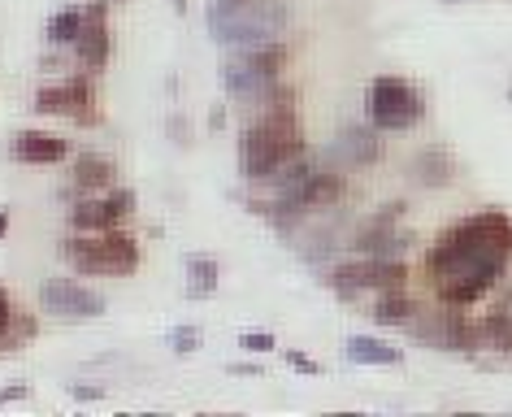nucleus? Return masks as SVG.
<instances>
[{"label": "nucleus", "mask_w": 512, "mask_h": 417, "mask_svg": "<svg viewBox=\"0 0 512 417\" xmlns=\"http://www.w3.org/2000/svg\"><path fill=\"white\" fill-rule=\"evenodd\" d=\"M508 265H512V213L478 209L434 235V244L421 257V274H426L434 305L473 309L482 296H491L499 287Z\"/></svg>", "instance_id": "obj_1"}, {"label": "nucleus", "mask_w": 512, "mask_h": 417, "mask_svg": "<svg viewBox=\"0 0 512 417\" xmlns=\"http://www.w3.org/2000/svg\"><path fill=\"white\" fill-rule=\"evenodd\" d=\"M304 153H309V139H304V122L296 109H261V113H252L239 131L243 183L261 187L265 179H274L278 170L291 166V161Z\"/></svg>", "instance_id": "obj_2"}, {"label": "nucleus", "mask_w": 512, "mask_h": 417, "mask_svg": "<svg viewBox=\"0 0 512 417\" xmlns=\"http://www.w3.org/2000/svg\"><path fill=\"white\" fill-rule=\"evenodd\" d=\"M61 261L79 278H131L144 265V248L131 231L113 226V231H92L79 235L70 231L61 239Z\"/></svg>", "instance_id": "obj_3"}, {"label": "nucleus", "mask_w": 512, "mask_h": 417, "mask_svg": "<svg viewBox=\"0 0 512 417\" xmlns=\"http://www.w3.org/2000/svg\"><path fill=\"white\" fill-rule=\"evenodd\" d=\"M287 5L283 0H217L209 9V27L217 44L252 48L265 40H278L287 31Z\"/></svg>", "instance_id": "obj_4"}, {"label": "nucleus", "mask_w": 512, "mask_h": 417, "mask_svg": "<svg viewBox=\"0 0 512 417\" xmlns=\"http://www.w3.org/2000/svg\"><path fill=\"white\" fill-rule=\"evenodd\" d=\"M426 96L417 83H408L404 74H378L365 92V118L378 126L382 135H404L413 126L426 122Z\"/></svg>", "instance_id": "obj_5"}, {"label": "nucleus", "mask_w": 512, "mask_h": 417, "mask_svg": "<svg viewBox=\"0 0 512 417\" xmlns=\"http://www.w3.org/2000/svg\"><path fill=\"white\" fill-rule=\"evenodd\" d=\"M92 79L96 74L74 70L57 83H40L35 96H31V109L40 113V118H66L74 126H83V131H96V126L105 122V109H100V96H96Z\"/></svg>", "instance_id": "obj_6"}, {"label": "nucleus", "mask_w": 512, "mask_h": 417, "mask_svg": "<svg viewBox=\"0 0 512 417\" xmlns=\"http://www.w3.org/2000/svg\"><path fill=\"white\" fill-rule=\"evenodd\" d=\"M417 344H430L439 352H452V357H478L482 352V326L469 318L465 309H447V305H434V309H417V318L404 326Z\"/></svg>", "instance_id": "obj_7"}, {"label": "nucleus", "mask_w": 512, "mask_h": 417, "mask_svg": "<svg viewBox=\"0 0 512 417\" xmlns=\"http://www.w3.org/2000/svg\"><path fill=\"white\" fill-rule=\"evenodd\" d=\"M339 300H356L365 292H391V287H408V261L404 257H356L330 270L326 278Z\"/></svg>", "instance_id": "obj_8"}, {"label": "nucleus", "mask_w": 512, "mask_h": 417, "mask_svg": "<svg viewBox=\"0 0 512 417\" xmlns=\"http://www.w3.org/2000/svg\"><path fill=\"white\" fill-rule=\"evenodd\" d=\"M40 313L57 322H92L109 313V300L96 287L79 283V278H44L40 283Z\"/></svg>", "instance_id": "obj_9"}, {"label": "nucleus", "mask_w": 512, "mask_h": 417, "mask_svg": "<svg viewBox=\"0 0 512 417\" xmlns=\"http://www.w3.org/2000/svg\"><path fill=\"white\" fill-rule=\"evenodd\" d=\"M135 209H139V196L131 192V187H109V192H100V196L74 200V205L66 209V222H70V231L92 235V231H113V226H126L135 218Z\"/></svg>", "instance_id": "obj_10"}, {"label": "nucleus", "mask_w": 512, "mask_h": 417, "mask_svg": "<svg viewBox=\"0 0 512 417\" xmlns=\"http://www.w3.org/2000/svg\"><path fill=\"white\" fill-rule=\"evenodd\" d=\"M113 57V31H109V0H92L83 5V31L74 40V61L87 74H105Z\"/></svg>", "instance_id": "obj_11"}, {"label": "nucleus", "mask_w": 512, "mask_h": 417, "mask_svg": "<svg viewBox=\"0 0 512 417\" xmlns=\"http://www.w3.org/2000/svg\"><path fill=\"white\" fill-rule=\"evenodd\" d=\"M109 187H118V166H113V157L96 153V148H83V153L70 161V183L61 187V200L74 205V200L100 196V192H109Z\"/></svg>", "instance_id": "obj_12"}, {"label": "nucleus", "mask_w": 512, "mask_h": 417, "mask_svg": "<svg viewBox=\"0 0 512 417\" xmlns=\"http://www.w3.org/2000/svg\"><path fill=\"white\" fill-rule=\"evenodd\" d=\"M326 157L335 161V166H343L348 174L352 170H369V166H378V161L387 157V139H382L378 126H343Z\"/></svg>", "instance_id": "obj_13"}, {"label": "nucleus", "mask_w": 512, "mask_h": 417, "mask_svg": "<svg viewBox=\"0 0 512 417\" xmlns=\"http://www.w3.org/2000/svg\"><path fill=\"white\" fill-rule=\"evenodd\" d=\"M70 153V139L61 131H48V126H27L9 139V157L22 166H61V161H70Z\"/></svg>", "instance_id": "obj_14"}, {"label": "nucleus", "mask_w": 512, "mask_h": 417, "mask_svg": "<svg viewBox=\"0 0 512 417\" xmlns=\"http://www.w3.org/2000/svg\"><path fill=\"white\" fill-rule=\"evenodd\" d=\"M456 174H460V166H456V157L447 153L443 144H426L413 161H408V179H413L417 187H426V192H443V187H452Z\"/></svg>", "instance_id": "obj_15"}, {"label": "nucleus", "mask_w": 512, "mask_h": 417, "mask_svg": "<svg viewBox=\"0 0 512 417\" xmlns=\"http://www.w3.org/2000/svg\"><path fill=\"white\" fill-rule=\"evenodd\" d=\"M235 57L252 74H261V79H287V70H291V48H287V40H265V44L239 48Z\"/></svg>", "instance_id": "obj_16"}, {"label": "nucleus", "mask_w": 512, "mask_h": 417, "mask_svg": "<svg viewBox=\"0 0 512 417\" xmlns=\"http://www.w3.org/2000/svg\"><path fill=\"white\" fill-rule=\"evenodd\" d=\"M417 309L421 305L408 296V287H391V292H374V309H369V313H374L378 326H400V331H404V326L417 318Z\"/></svg>", "instance_id": "obj_17"}, {"label": "nucleus", "mask_w": 512, "mask_h": 417, "mask_svg": "<svg viewBox=\"0 0 512 417\" xmlns=\"http://www.w3.org/2000/svg\"><path fill=\"white\" fill-rule=\"evenodd\" d=\"M343 352H348V361H356V365H400L404 361V348L387 344V339H374V335H352Z\"/></svg>", "instance_id": "obj_18"}, {"label": "nucleus", "mask_w": 512, "mask_h": 417, "mask_svg": "<svg viewBox=\"0 0 512 417\" xmlns=\"http://www.w3.org/2000/svg\"><path fill=\"white\" fill-rule=\"evenodd\" d=\"M183 274H187V300H204L217 292V283H222V265L213 257H187L183 261Z\"/></svg>", "instance_id": "obj_19"}, {"label": "nucleus", "mask_w": 512, "mask_h": 417, "mask_svg": "<svg viewBox=\"0 0 512 417\" xmlns=\"http://www.w3.org/2000/svg\"><path fill=\"white\" fill-rule=\"evenodd\" d=\"M482 326V348L499 352V357H512V309H491L486 318H478Z\"/></svg>", "instance_id": "obj_20"}, {"label": "nucleus", "mask_w": 512, "mask_h": 417, "mask_svg": "<svg viewBox=\"0 0 512 417\" xmlns=\"http://www.w3.org/2000/svg\"><path fill=\"white\" fill-rule=\"evenodd\" d=\"M79 31H83V5H66V9H57V14L48 18L44 40L53 44V48H74Z\"/></svg>", "instance_id": "obj_21"}, {"label": "nucleus", "mask_w": 512, "mask_h": 417, "mask_svg": "<svg viewBox=\"0 0 512 417\" xmlns=\"http://www.w3.org/2000/svg\"><path fill=\"white\" fill-rule=\"evenodd\" d=\"M35 339H40V313L18 309L14 322H9V331L0 335V357H9V352H22L27 344H35Z\"/></svg>", "instance_id": "obj_22"}, {"label": "nucleus", "mask_w": 512, "mask_h": 417, "mask_svg": "<svg viewBox=\"0 0 512 417\" xmlns=\"http://www.w3.org/2000/svg\"><path fill=\"white\" fill-rule=\"evenodd\" d=\"M239 348L252 352V357H265V352L278 348V339H274L270 331H243V335H239Z\"/></svg>", "instance_id": "obj_23"}, {"label": "nucleus", "mask_w": 512, "mask_h": 417, "mask_svg": "<svg viewBox=\"0 0 512 417\" xmlns=\"http://www.w3.org/2000/svg\"><path fill=\"white\" fill-rule=\"evenodd\" d=\"M170 348L178 352V357L200 352V331H196V326H174V331H170Z\"/></svg>", "instance_id": "obj_24"}, {"label": "nucleus", "mask_w": 512, "mask_h": 417, "mask_svg": "<svg viewBox=\"0 0 512 417\" xmlns=\"http://www.w3.org/2000/svg\"><path fill=\"white\" fill-rule=\"evenodd\" d=\"M283 357H287L291 370H300V374H322V365H317L313 357H304V352H296V348H287Z\"/></svg>", "instance_id": "obj_25"}, {"label": "nucleus", "mask_w": 512, "mask_h": 417, "mask_svg": "<svg viewBox=\"0 0 512 417\" xmlns=\"http://www.w3.org/2000/svg\"><path fill=\"white\" fill-rule=\"evenodd\" d=\"M14 313H18L14 296H9V287H0V335L9 331V322H14Z\"/></svg>", "instance_id": "obj_26"}, {"label": "nucleus", "mask_w": 512, "mask_h": 417, "mask_svg": "<svg viewBox=\"0 0 512 417\" xmlns=\"http://www.w3.org/2000/svg\"><path fill=\"white\" fill-rule=\"evenodd\" d=\"M165 131L174 135V144H191V122L183 118V113H174V118H170V126H165Z\"/></svg>", "instance_id": "obj_27"}, {"label": "nucleus", "mask_w": 512, "mask_h": 417, "mask_svg": "<svg viewBox=\"0 0 512 417\" xmlns=\"http://www.w3.org/2000/svg\"><path fill=\"white\" fill-rule=\"evenodd\" d=\"M31 396V383H14V387H0V404L5 400H27Z\"/></svg>", "instance_id": "obj_28"}, {"label": "nucleus", "mask_w": 512, "mask_h": 417, "mask_svg": "<svg viewBox=\"0 0 512 417\" xmlns=\"http://www.w3.org/2000/svg\"><path fill=\"white\" fill-rule=\"evenodd\" d=\"M70 396H74V400H100V396H105V387H83V383H74Z\"/></svg>", "instance_id": "obj_29"}, {"label": "nucleus", "mask_w": 512, "mask_h": 417, "mask_svg": "<svg viewBox=\"0 0 512 417\" xmlns=\"http://www.w3.org/2000/svg\"><path fill=\"white\" fill-rule=\"evenodd\" d=\"M230 374H239V378H261V365H252V361H239V365H230Z\"/></svg>", "instance_id": "obj_30"}, {"label": "nucleus", "mask_w": 512, "mask_h": 417, "mask_svg": "<svg viewBox=\"0 0 512 417\" xmlns=\"http://www.w3.org/2000/svg\"><path fill=\"white\" fill-rule=\"evenodd\" d=\"M209 126H213V131H222V126H226V109H222V105L209 109Z\"/></svg>", "instance_id": "obj_31"}, {"label": "nucleus", "mask_w": 512, "mask_h": 417, "mask_svg": "<svg viewBox=\"0 0 512 417\" xmlns=\"http://www.w3.org/2000/svg\"><path fill=\"white\" fill-rule=\"evenodd\" d=\"M9 231H14V213H9V209H0V239H5Z\"/></svg>", "instance_id": "obj_32"}, {"label": "nucleus", "mask_w": 512, "mask_h": 417, "mask_svg": "<svg viewBox=\"0 0 512 417\" xmlns=\"http://www.w3.org/2000/svg\"><path fill=\"white\" fill-rule=\"evenodd\" d=\"M174 9H178V14H187V0H174Z\"/></svg>", "instance_id": "obj_33"}, {"label": "nucleus", "mask_w": 512, "mask_h": 417, "mask_svg": "<svg viewBox=\"0 0 512 417\" xmlns=\"http://www.w3.org/2000/svg\"><path fill=\"white\" fill-rule=\"evenodd\" d=\"M109 5H131V0H109Z\"/></svg>", "instance_id": "obj_34"}]
</instances>
